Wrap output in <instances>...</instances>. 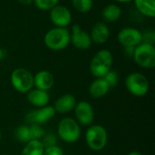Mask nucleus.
Segmentation results:
<instances>
[{
  "instance_id": "f257e3e1",
  "label": "nucleus",
  "mask_w": 155,
  "mask_h": 155,
  "mask_svg": "<svg viewBox=\"0 0 155 155\" xmlns=\"http://www.w3.org/2000/svg\"><path fill=\"white\" fill-rule=\"evenodd\" d=\"M113 54L108 49H102L98 51L92 58L89 65L90 72L95 78L104 77L111 69L113 65Z\"/></svg>"
},
{
  "instance_id": "f03ea898",
  "label": "nucleus",
  "mask_w": 155,
  "mask_h": 155,
  "mask_svg": "<svg viewBox=\"0 0 155 155\" xmlns=\"http://www.w3.org/2000/svg\"><path fill=\"white\" fill-rule=\"evenodd\" d=\"M45 45L53 51H61L70 44V31L67 28L54 27L44 36Z\"/></svg>"
},
{
  "instance_id": "7ed1b4c3",
  "label": "nucleus",
  "mask_w": 155,
  "mask_h": 155,
  "mask_svg": "<svg viewBox=\"0 0 155 155\" xmlns=\"http://www.w3.org/2000/svg\"><path fill=\"white\" fill-rule=\"evenodd\" d=\"M85 142L87 146L94 152L104 150L108 142V134L106 129L101 124H92L85 132Z\"/></svg>"
},
{
  "instance_id": "20e7f679",
  "label": "nucleus",
  "mask_w": 155,
  "mask_h": 155,
  "mask_svg": "<svg viewBox=\"0 0 155 155\" xmlns=\"http://www.w3.org/2000/svg\"><path fill=\"white\" fill-rule=\"evenodd\" d=\"M58 137L66 143H76L81 137V128L75 119L65 117L57 125Z\"/></svg>"
},
{
  "instance_id": "39448f33",
  "label": "nucleus",
  "mask_w": 155,
  "mask_h": 155,
  "mask_svg": "<svg viewBox=\"0 0 155 155\" xmlns=\"http://www.w3.org/2000/svg\"><path fill=\"white\" fill-rule=\"evenodd\" d=\"M14 89L20 94H27L34 88V74L25 68H16L10 75Z\"/></svg>"
},
{
  "instance_id": "423d86ee",
  "label": "nucleus",
  "mask_w": 155,
  "mask_h": 155,
  "mask_svg": "<svg viewBox=\"0 0 155 155\" xmlns=\"http://www.w3.org/2000/svg\"><path fill=\"white\" fill-rule=\"evenodd\" d=\"M133 57L134 62L140 67L144 69H153L155 66L154 45L142 42L134 47Z\"/></svg>"
},
{
  "instance_id": "0eeeda50",
  "label": "nucleus",
  "mask_w": 155,
  "mask_h": 155,
  "mask_svg": "<svg viewBox=\"0 0 155 155\" xmlns=\"http://www.w3.org/2000/svg\"><path fill=\"white\" fill-rule=\"evenodd\" d=\"M125 87L130 94L134 96H144L150 89V82L148 78L142 73L134 72L128 74L124 81Z\"/></svg>"
},
{
  "instance_id": "6e6552de",
  "label": "nucleus",
  "mask_w": 155,
  "mask_h": 155,
  "mask_svg": "<svg viewBox=\"0 0 155 155\" xmlns=\"http://www.w3.org/2000/svg\"><path fill=\"white\" fill-rule=\"evenodd\" d=\"M50 20L54 27L66 28L72 22V13L68 7L63 5H57L50 10Z\"/></svg>"
},
{
  "instance_id": "1a4fd4ad",
  "label": "nucleus",
  "mask_w": 155,
  "mask_h": 155,
  "mask_svg": "<svg viewBox=\"0 0 155 155\" xmlns=\"http://www.w3.org/2000/svg\"><path fill=\"white\" fill-rule=\"evenodd\" d=\"M55 110L51 105H46L45 107L36 108L35 110L30 111L25 115V121L28 124H39L42 125L46 124L51 120L52 117L55 115Z\"/></svg>"
},
{
  "instance_id": "9d476101",
  "label": "nucleus",
  "mask_w": 155,
  "mask_h": 155,
  "mask_svg": "<svg viewBox=\"0 0 155 155\" xmlns=\"http://www.w3.org/2000/svg\"><path fill=\"white\" fill-rule=\"evenodd\" d=\"M70 43L78 50H87L93 44L90 35L83 30L79 25H73L70 32Z\"/></svg>"
},
{
  "instance_id": "9b49d317",
  "label": "nucleus",
  "mask_w": 155,
  "mask_h": 155,
  "mask_svg": "<svg viewBox=\"0 0 155 155\" xmlns=\"http://www.w3.org/2000/svg\"><path fill=\"white\" fill-rule=\"evenodd\" d=\"M76 122L84 126H90L94 120V112L92 105L87 101H80L76 104L74 109Z\"/></svg>"
},
{
  "instance_id": "f8f14e48",
  "label": "nucleus",
  "mask_w": 155,
  "mask_h": 155,
  "mask_svg": "<svg viewBox=\"0 0 155 155\" xmlns=\"http://www.w3.org/2000/svg\"><path fill=\"white\" fill-rule=\"evenodd\" d=\"M117 40L124 47H135L142 43V32L134 27H124L119 31Z\"/></svg>"
},
{
  "instance_id": "ddd939ff",
  "label": "nucleus",
  "mask_w": 155,
  "mask_h": 155,
  "mask_svg": "<svg viewBox=\"0 0 155 155\" xmlns=\"http://www.w3.org/2000/svg\"><path fill=\"white\" fill-rule=\"evenodd\" d=\"M76 104L77 102L74 95L71 94H65L56 99L53 107L56 114H65L72 112L74 109Z\"/></svg>"
},
{
  "instance_id": "4468645a",
  "label": "nucleus",
  "mask_w": 155,
  "mask_h": 155,
  "mask_svg": "<svg viewBox=\"0 0 155 155\" xmlns=\"http://www.w3.org/2000/svg\"><path fill=\"white\" fill-rule=\"evenodd\" d=\"M90 37L93 43L97 45H103L107 42L110 36V30L106 23L104 22H96L90 32Z\"/></svg>"
},
{
  "instance_id": "2eb2a0df",
  "label": "nucleus",
  "mask_w": 155,
  "mask_h": 155,
  "mask_svg": "<svg viewBox=\"0 0 155 155\" xmlns=\"http://www.w3.org/2000/svg\"><path fill=\"white\" fill-rule=\"evenodd\" d=\"M54 84V74L46 70H41L34 75V87L43 90L49 91Z\"/></svg>"
},
{
  "instance_id": "dca6fc26",
  "label": "nucleus",
  "mask_w": 155,
  "mask_h": 155,
  "mask_svg": "<svg viewBox=\"0 0 155 155\" xmlns=\"http://www.w3.org/2000/svg\"><path fill=\"white\" fill-rule=\"evenodd\" d=\"M26 99L28 103L33 106L36 108H41L48 104L50 97L46 91L33 88L26 94Z\"/></svg>"
},
{
  "instance_id": "f3484780",
  "label": "nucleus",
  "mask_w": 155,
  "mask_h": 155,
  "mask_svg": "<svg viewBox=\"0 0 155 155\" xmlns=\"http://www.w3.org/2000/svg\"><path fill=\"white\" fill-rule=\"evenodd\" d=\"M110 87L103 77L95 78L89 86V94L93 98L100 99L108 94Z\"/></svg>"
},
{
  "instance_id": "a211bd4d",
  "label": "nucleus",
  "mask_w": 155,
  "mask_h": 155,
  "mask_svg": "<svg viewBox=\"0 0 155 155\" xmlns=\"http://www.w3.org/2000/svg\"><path fill=\"white\" fill-rule=\"evenodd\" d=\"M122 15V9L116 4L107 5L102 11L101 16L104 23H114L120 19Z\"/></svg>"
},
{
  "instance_id": "6ab92c4d",
  "label": "nucleus",
  "mask_w": 155,
  "mask_h": 155,
  "mask_svg": "<svg viewBox=\"0 0 155 155\" xmlns=\"http://www.w3.org/2000/svg\"><path fill=\"white\" fill-rule=\"evenodd\" d=\"M138 12L143 15L153 18L155 17V0H133Z\"/></svg>"
},
{
  "instance_id": "aec40b11",
  "label": "nucleus",
  "mask_w": 155,
  "mask_h": 155,
  "mask_svg": "<svg viewBox=\"0 0 155 155\" xmlns=\"http://www.w3.org/2000/svg\"><path fill=\"white\" fill-rule=\"evenodd\" d=\"M45 147L43 146L41 141L31 140L25 144L20 155H43Z\"/></svg>"
},
{
  "instance_id": "412c9836",
  "label": "nucleus",
  "mask_w": 155,
  "mask_h": 155,
  "mask_svg": "<svg viewBox=\"0 0 155 155\" xmlns=\"http://www.w3.org/2000/svg\"><path fill=\"white\" fill-rule=\"evenodd\" d=\"M74 8L82 14H86L93 9L94 0H71Z\"/></svg>"
},
{
  "instance_id": "4be33fe9",
  "label": "nucleus",
  "mask_w": 155,
  "mask_h": 155,
  "mask_svg": "<svg viewBox=\"0 0 155 155\" xmlns=\"http://www.w3.org/2000/svg\"><path fill=\"white\" fill-rule=\"evenodd\" d=\"M15 137L17 141H19L20 143L25 144L26 143H28L29 141H31V137H30V133H29V127L28 125H20L15 129Z\"/></svg>"
},
{
  "instance_id": "5701e85b",
  "label": "nucleus",
  "mask_w": 155,
  "mask_h": 155,
  "mask_svg": "<svg viewBox=\"0 0 155 155\" xmlns=\"http://www.w3.org/2000/svg\"><path fill=\"white\" fill-rule=\"evenodd\" d=\"M33 3L42 11H50L59 4V0H34Z\"/></svg>"
},
{
  "instance_id": "b1692460",
  "label": "nucleus",
  "mask_w": 155,
  "mask_h": 155,
  "mask_svg": "<svg viewBox=\"0 0 155 155\" xmlns=\"http://www.w3.org/2000/svg\"><path fill=\"white\" fill-rule=\"evenodd\" d=\"M28 127H29V133H30L31 140L40 141L45 134V131L44 130V128L39 124H29Z\"/></svg>"
},
{
  "instance_id": "393cba45",
  "label": "nucleus",
  "mask_w": 155,
  "mask_h": 155,
  "mask_svg": "<svg viewBox=\"0 0 155 155\" xmlns=\"http://www.w3.org/2000/svg\"><path fill=\"white\" fill-rule=\"evenodd\" d=\"M57 140H58L57 136L54 134V133H52V132L46 133L45 132V135L43 136V138L40 141L45 148H48L51 146L57 145Z\"/></svg>"
},
{
  "instance_id": "a878e982",
  "label": "nucleus",
  "mask_w": 155,
  "mask_h": 155,
  "mask_svg": "<svg viewBox=\"0 0 155 155\" xmlns=\"http://www.w3.org/2000/svg\"><path fill=\"white\" fill-rule=\"evenodd\" d=\"M103 78H104V81L107 83V84L109 85V87H110V88H113V87H114V86L117 84V83H118L119 74H118V73H117L116 71L111 69V70L103 77Z\"/></svg>"
},
{
  "instance_id": "bb28decb",
  "label": "nucleus",
  "mask_w": 155,
  "mask_h": 155,
  "mask_svg": "<svg viewBox=\"0 0 155 155\" xmlns=\"http://www.w3.org/2000/svg\"><path fill=\"white\" fill-rule=\"evenodd\" d=\"M142 42L147 43L154 45L155 43V33L153 30H146L143 33L142 32Z\"/></svg>"
},
{
  "instance_id": "cd10ccee",
  "label": "nucleus",
  "mask_w": 155,
  "mask_h": 155,
  "mask_svg": "<svg viewBox=\"0 0 155 155\" xmlns=\"http://www.w3.org/2000/svg\"><path fill=\"white\" fill-rule=\"evenodd\" d=\"M43 155H64V151L62 150V148H60L58 145H54V146H51V147H48V148H45L44 154Z\"/></svg>"
},
{
  "instance_id": "c85d7f7f",
  "label": "nucleus",
  "mask_w": 155,
  "mask_h": 155,
  "mask_svg": "<svg viewBox=\"0 0 155 155\" xmlns=\"http://www.w3.org/2000/svg\"><path fill=\"white\" fill-rule=\"evenodd\" d=\"M124 53H125L126 55L133 57L134 51V47H124Z\"/></svg>"
},
{
  "instance_id": "c756f323",
  "label": "nucleus",
  "mask_w": 155,
  "mask_h": 155,
  "mask_svg": "<svg viewBox=\"0 0 155 155\" xmlns=\"http://www.w3.org/2000/svg\"><path fill=\"white\" fill-rule=\"evenodd\" d=\"M16 1L23 5H30L34 2V0H16Z\"/></svg>"
},
{
  "instance_id": "7c9ffc66",
  "label": "nucleus",
  "mask_w": 155,
  "mask_h": 155,
  "mask_svg": "<svg viewBox=\"0 0 155 155\" xmlns=\"http://www.w3.org/2000/svg\"><path fill=\"white\" fill-rule=\"evenodd\" d=\"M5 51L2 47H0V60H2L5 57Z\"/></svg>"
},
{
  "instance_id": "2f4dec72",
  "label": "nucleus",
  "mask_w": 155,
  "mask_h": 155,
  "mask_svg": "<svg viewBox=\"0 0 155 155\" xmlns=\"http://www.w3.org/2000/svg\"><path fill=\"white\" fill-rule=\"evenodd\" d=\"M128 155H143L140 152H137V151H133L131 153H129Z\"/></svg>"
},
{
  "instance_id": "473e14b6",
  "label": "nucleus",
  "mask_w": 155,
  "mask_h": 155,
  "mask_svg": "<svg viewBox=\"0 0 155 155\" xmlns=\"http://www.w3.org/2000/svg\"><path fill=\"white\" fill-rule=\"evenodd\" d=\"M116 2H119V3H123V4H125V3H130L132 2L133 0H115Z\"/></svg>"
},
{
  "instance_id": "72a5a7b5",
  "label": "nucleus",
  "mask_w": 155,
  "mask_h": 155,
  "mask_svg": "<svg viewBox=\"0 0 155 155\" xmlns=\"http://www.w3.org/2000/svg\"><path fill=\"white\" fill-rule=\"evenodd\" d=\"M1 138H2V134H1V132H0V141H1Z\"/></svg>"
},
{
  "instance_id": "f704fd0d",
  "label": "nucleus",
  "mask_w": 155,
  "mask_h": 155,
  "mask_svg": "<svg viewBox=\"0 0 155 155\" xmlns=\"http://www.w3.org/2000/svg\"><path fill=\"white\" fill-rule=\"evenodd\" d=\"M1 155H9V154H1Z\"/></svg>"
}]
</instances>
